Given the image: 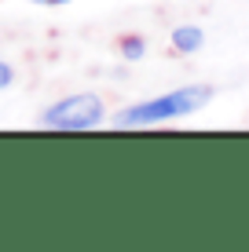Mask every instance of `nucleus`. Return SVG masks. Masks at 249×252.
<instances>
[{
	"label": "nucleus",
	"mask_w": 249,
	"mask_h": 252,
	"mask_svg": "<svg viewBox=\"0 0 249 252\" xmlns=\"http://www.w3.org/2000/svg\"><path fill=\"white\" fill-rule=\"evenodd\" d=\"M11 66H7V63H0V88H7V84H11Z\"/></svg>",
	"instance_id": "nucleus-5"
},
{
	"label": "nucleus",
	"mask_w": 249,
	"mask_h": 252,
	"mask_svg": "<svg viewBox=\"0 0 249 252\" xmlns=\"http://www.w3.org/2000/svg\"><path fill=\"white\" fill-rule=\"evenodd\" d=\"M202 30L198 26H179V30H173V44H176V51H187V55H191V51H198L202 48Z\"/></svg>",
	"instance_id": "nucleus-3"
},
{
	"label": "nucleus",
	"mask_w": 249,
	"mask_h": 252,
	"mask_svg": "<svg viewBox=\"0 0 249 252\" xmlns=\"http://www.w3.org/2000/svg\"><path fill=\"white\" fill-rule=\"evenodd\" d=\"M37 4H48V7H59V4H66V0H37Z\"/></svg>",
	"instance_id": "nucleus-6"
},
{
	"label": "nucleus",
	"mask_w": 249,
	"mask_h": 252,
	"mask_svg": "<svg viewBox=\"0 0 249 252\" xmlns=\"http://www.w3.org/2000/svg\"><path fill=\"white\" fill-rule=\"evenodd\" d=\"M121 51H125L128 59H140L143 55V40L140 37H128V40H121Z\"/></svg>",
	"instance_id": "nucleus-4"
},
{
	"label": "nucleus",
	"mask_w": 249,
	"mask_h": 252,
	"mask_svg": "<svg viewBox=\"0 0 249 252\" xmlns=\"http://www.w3.org/2000/svg\"><path fill=\"white\" fill-rule=\"evenodd\" d=\"M103 121V102L96 95H70V99L55 102V106L44 110V125L48 128H70V132H81V128H96Z\"/></svg>",
	"instance_id": "nucleus-2"
},
{
	"label": "nucleus",
	"mask_w": 249,
	"mask_h": 252,
	"mask_svg": "<svg viewBox=\"0 0 249 252\" xmlns=\"http://www.w3.org/2000/svg\"><path fill=\"white\" fill-rule=\"evenodd\" d=\"M213 99V88L205 84H191V88H179V92H169V95H158L150 102H140L132 110H121L114 117L117 128H132V125H158V121H169V117H183V114H194L202 110L205 102Z\"/></svg>",
	"instance_id": "nucleus-1"
}]
</instances>
